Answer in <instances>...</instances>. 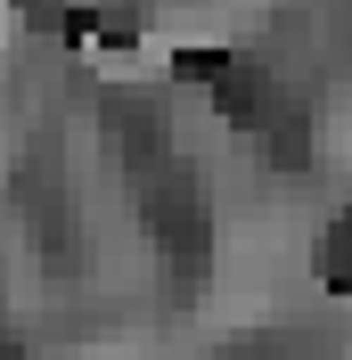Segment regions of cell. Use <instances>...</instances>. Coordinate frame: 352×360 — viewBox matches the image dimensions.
<instances>
[{"instance_id":"obj_1","label":"cell","mask_w":352,"mask_h":360,"mask_svg":"<svg viewBox=\"0 0 352 360\" xmlns=\"http://www.w3.org/2000/svg\"><path fill=\"white\" fill-rule=\"evenodd\" d=\"M172 74H180V82H221L230 58H221V49H172Z\"/></svg>"}]
</instances>
